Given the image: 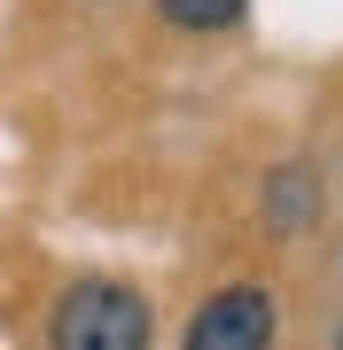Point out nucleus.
<instances>
[{
	"instance_id": "f257e3e1",
	"label": "nucleus",
	"mask_w": 343,
	"mask_h": 350,
	"mask_svg": "<svg viewBox=\"0 0 343 350\" xmlns=\"http://www.w3.org/2000/svg\"><path fill=\"white\" fill-rule=\"evenodd\" d=\"M149 296L125 280H71L47 312V350H149Z\"/></svg>"
},
{
	"instance_id": "f03ea898",
	"label": "nucleus",
	"mask_w": 343,
	"mask_h": 350,
	"mask_svg": "<svg viewBox=\"0 0 343 350\" xmlns=\"http://www.w3.org/2000/svg\"><path fill=\"white\" fill-rule=\"evenodd\" d=\"M273 335H281L273 296L257 280H234V288H218L203 312L188 319V342L179 350H273Z\"/></svg>"
},
{
	"instance_id": "7ed1b4c3",
	"label": "nucleus",
	"mask_w": 343,
	"mask_h": 350,
	"mask_svg": "<svg viewBox=\"0 0 343 350\" xmlns=\"http://www.w3.org/2000/svg\"><path fill=\"white\" fill-rule=\"evenodd\" d=\"M156 8H164V24H179V31H227V24H242L250 0H156Z\"/></svg>"
},
{
	"instance_id": "20e7f679",
	"label": "nucleus",
	"mask_w": 343,
	"mask_h": 350,
	"mask_svg": "<svg viewBox=\"0 0 343 350\" xmlns=\"http://www.w3.org/2000/svg\"><path fill=\"white\" fill-rule=\"evenodd\" d=\"M305 211H312V187H305V172H281V187H273V218L296 234V226H305Z\"/></svg>"
},
{
	"instance_id": "39448f33",
	"label": "nucleus",
	"mask_w": 343,
	"mask_h": 350,
	"mask_svg": "<svg viewBox=\"0 0 343 350\" xmlns=\"http://www.w3.org/2000/svg\"><path fill=\"white\" fill-rule=\"evenodd\" d=\"M335 350H343V342H335Z\"/></svg>"
}]
</instances>
